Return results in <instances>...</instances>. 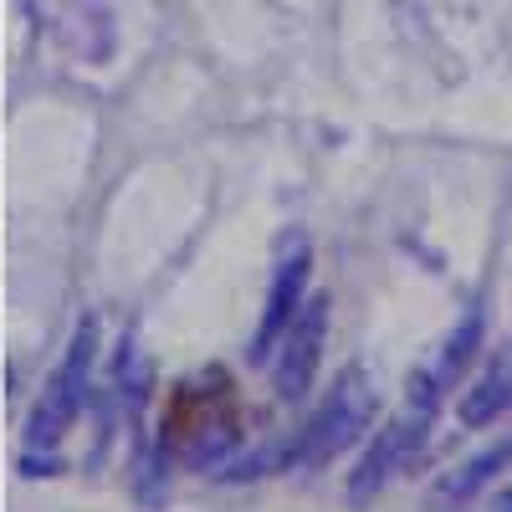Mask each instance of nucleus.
Here are the masks:
<instances>
[{"mask_svg": "<svg viewBox=\"0 0 512 512\" xmlns=\"http://www.w3.org/2000/svg\"><path fill=\"white\" fill-rule=\"evenodd\" d=\"M374 410H379V400H374V384L364 379V369H344V374L333 379V390H328L323 410L308 420V431H303V441H297L292 456L303 461V466L333 461L338 451L354 446V441L369 431Z\"/></svg>", "mask_w": 512, "mask_h": 512, "instance_id": "1", "label": "nucleus"}, {"mask_svg": "<svg viewBox=\"0 0 512 512\" xmlns=\"http://www.w3.org/2000/svg\"><path fill=\"white\" fill-rule=\"evenodd\" d=\"M93 344H98V328L82 323L77 338H72V349H67V359L57 364L52 384L41 390V400L31 410V446H57L67 436V425L77 420L82 384H88V364H93Z\"/></svg>", "mask_w": 512, "mask_h": 512, "instance_id": "2", "label": "nucleus"}, {"mask_svg": "<svg viewBox=\"0 0 512 512\" xmlns=\"http://www.w3.org/2000/svg\"><path fill=\"white\" fill-rule=\"evenodd\" d=\"M328 292L318 297H303L297 318L287 323L282 333V359H277V395L292 405L313 390V374H318V359H323V344H328Z\"/></svg>", "mask_w": 512, "mask_h": 512, "instance_id": "3", "label": "nucleus"}, {"mask_svg": "<svg viewBox=\"0 0 512 512\" xmlns=\"http://www.w3.org/2000/svg\"><path fill=\"white\" fill-rule=\"evenodd\" d=\"M425 431H431V415H425V410H410V415L390 420L384 431H374L369 451L359 456V472L349 477V502L364 507L395 472H405V466L415 461V451L425 446Z\"/></svg>", "mask_w": 512, "mask_h": 512, "instance_id": "4", "label": "nucleus"}, {"mask_svg": "<svg viewBox=\"0 0 512 512\" xmlns=\"http://www.w3.org/2000/svg\"><path fill=\"white\" fill-rule=\"evenodd\" d=\"M308 277H313V251L297 246L287 262L277 267V277H272L267 313H262V328H256V344H251V359H256V364H262V359L282 344L287 323L297 318V308H303V297H308Z\"/></svg>", "mask_w": 512, "mask_h": 512, "instance_id": "5", "label": "nucleus"}, {"mask_svg": "<svg viewBox=\"0 0 512 512\" xmlns=\"http://www.w3.org/2000/svg\"><path fill=\"white\" fill-rule=\"evenodd\" d=\"M507 405H512V349H502V354L492 359V369L461 395L456 420L466 425V431H482V425H492Z\"/></svg>", "mask_w": 512, "mask_h": 512, "instance_id": "6", "label": "nucleus"}, {"mask_svg": "<svg viewBox=\"0 0 512 512\" xmlns=\"http://www.w3.org/2000/svg\"><path fill=\"white\" fill-rule=\"evenodd\" d=\"M502 466H512V431H502L492 446H482L477 456H466L461 466H456V472L436 487V497H446V502H466V497H477L497 472H502Z\"/></svg>", "mask_w": 512, "mask_h": 512, "instance_id": "7", "label": "nucleus"}, {"mask_svg": "<svg viewBox=\"0 0 512 512\" xmlns=\"http://www.w3.org/2000/svg\"><path fill=\"white\" fill-rule=\"evenodd\" d=\"M482 333H487V318H482V308H472L461 323H456V333L446 338V349H441V359L431 364V379L441 384V390H451V384L466 374V364L477 359V349H482Z\"/></svg>", "mask_w": 512, "mask_h": 512, "instance_id": "8", "label": "nucleus"}, {"mask_svg": "<svg viewBox=\"0 0 512 512\" xmlns=\"http://www.w3.org/2000/svg\"><path fill=\"white\" fill-rule=\"evenodd\" d=\"M492 512H512V487H507V492H497V497H492Z\"/></svg>", "mask_w": 512, "mask_h": 512, "instance_id": "9", "label": "nucleus"}]
</instances>
